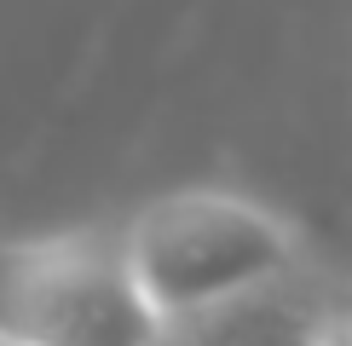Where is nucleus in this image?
I'll list each match as a JSON object with an SVG mask.
<instances>
[{"label": "nucleus", "instance_id": "7ed1b4c3", "mask_svg": "<svg viewBox=\"0 0 352 346\" xmlns=\"http://www.w3.org/2000/svg\"><path fill=\"white\" fill-rule=\"evenodd\" d=\"M341 288L346 283L324 271V260H312V266L289 271L277 283H260L226 306L168 323L162 346H324Z\"/></svg>", "mask_w": 352, "mask_h": 346}, {"label": "nucleus", "instance_id": "f03ea898", "mask_svg": "<svg viewBox=\"0 0 352 346\" xmlns=\"http://www.w3.org/2000/svg\"><path fill=\"white\" fill-rule=\"evenodd\" d=\"M162 335L116 220L0 237V346H162Z\"/></svg>", "mask_w": 352, "mask_h": 346}, {"label": "nucleus", "instance_id": "f257e3e1", "mask_svg": "<svg viewBox=\"0 0 352 346\" xmlns=\"http://www.w3.org/2000/svg\"><path fill=\"white\" fill-rule=\"evenodd\" d=\"M116 225L127 266L162 312V323H185L318 260L306 231L283 208L231 185H179L144 196Z\"/></svg>", "mask_w": 352, "mask_h": 346}, {"label": "nucleus", "instance_id": "20e7f679", "mask_svg": "<svg viewBox=\"0 0 352 346\" xmlns=\"http://www.w3.org/2000/svg\"><path fill=\"white\" fill-rule=\"evenodd\" d=\"M324 346H352V283L341 288V300H335V312H329V335Z\"/></svg>", "mask_w": 352, "mask_h": 346}]
</instances>
